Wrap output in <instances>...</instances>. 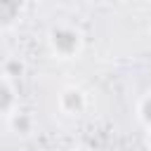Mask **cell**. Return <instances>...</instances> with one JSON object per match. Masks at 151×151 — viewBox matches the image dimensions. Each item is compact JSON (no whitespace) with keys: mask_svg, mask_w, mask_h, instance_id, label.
I'll list each match as a JSON object with an SVG mask.
<instances>
[{"mask_svg":"<svg viewBox=\"0 0 151 151\" xmlns=\"http://www.w3.org/2000/svg\"><path fill=\"white\" fill-rule=\"evenodd\" d=\"M47 42H50V50H52L54 57H59V59H73L83 50V33L76 26L61 24V26L50 28Z\"/></svg>","mask_w":151,"mask_h":151,"instance_id":"6da1fadb","label":"cell"},{"mask_svg":"<svg viewBox=\"0 0 151 151\" xmlns=\"http://www.w3.org/2000/svg\"><path fill=\"white\" fill-rule=\"evenodd\" d=\"M57 104H59V111L66 113V116H80L85 109H87V97L80 87L76 85H68L59 92L57 97Z\"/></svg>","mask_w":151,"mask_h":151,"instance_id":"7a4b0ae2","label":"cell"},{"mask_svg":"<svg viewBox=\"0 0 151 151\" xmlns=\"http://www.w3.org/2000/svg\"><path fill=\"white\" fill-rule=\"evenodd\" d=\"M0 111H2L5 120L19 111V94H17L14 80L2 78V83H0Z\"/></svg>","mask_w":151,"mask_h":151,"instance_id":"3957f363","label":"cell"},{"mask_svg":"<svg viewBox=\"0 0 151 151\" xmlns=\"http://www.w3.org/2000/svg\"><path fill=\"white\" fill-rule=\"evenodd\" d=\"M7 125H9V130H12L14 134L28 137V134L33 132V127H35V120H33V116H31V113L17 111L14 116H9V118H7Z\"/></svg>","mask_w":151,"mask_h":151,"instance_id":"277c9868","label":"cell"},{"mask_svg":"<svg viewBox=\"0 0 151 151\" xmlns=\"http://www.w3.org/2000/svg\"><path fill=\"white\" fill-rule=\"evenodd\" d=\"M24 0H0V17H2V24H12L14 19L21 17L24 12Z\"/></svg>","mask_w":151,"mask_h":151,"instance_id":"5b68a950","label":"cell"},{"mask_svg":"<svg viewBox=\"0 0 151 151\" xmlns=\"http://www.w3.org/2000/svg\"><path fill=\"white\" fill-rule=\"evenodd\" d=\"M26 73V64H24V59H19V57H7L5 61H2V78H7V80H17V78H21Z\"/></svg>","mask_w":151,"mask_h":151,"instance_id":"8992f818","label":"cell"},{"mask_svg":"<svg viewBox=\"0 0 151 151\" xmlns=\"http://www.w3.org/2000/svg\"><path fill=\"white\" fill-rule=\"evenodd\" d=\"M137 118L146 130H151V92H146L137 101Z\"/></svg>","mask_w":151,"mask_h":151,"instance_id":"52a82bcc","label":"cell"},{"mask_svg":"<svg viewBox=\"0 0 151 151\" xmlns=\"http://www.w3.org/2000/svg\"><path fill=\"white\" fill-rule=\"evenodd\" d=\"M144 144H146V149L151 151V130H146V139H144Z\"/></svg>","mask_w":151,"mask_h":151,"instance_id":"ba28073f","label":"cell"},{"mask_svg":"<svg viewBox=\"0 0 151 151\" xmlns=\"http://www.w3.org/2000/svg\"><path fill=\"white\" fill-rule=\"evenodd\" d=\"M71 151H90V149H87V146H73Z\"/></svg>","mask_w":151,"mask_h":151,"instance_id":"9c48e42d","label":"cell"},{"mask_svg":"<svg viewBox=\"0 0 151 151\" xmlns=\"http://www.w3.org/2000/svg\"><path fill=\"white\" fill-rule=\"evenodd\" d=\"M90 2H104V0H90Z\"/></svg>","mask_w":151,"mask_h":151,"instance_id":"30bf717a","label":"cell"}]
</instances>
